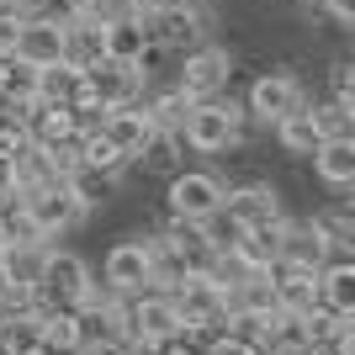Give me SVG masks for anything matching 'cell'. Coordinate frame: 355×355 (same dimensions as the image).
Wrapping results in <instances>:
<instances>
[{
    "label": "cell",
    "instance_id": "1",
    "mask_svg": "<svg viewBox=\"0 0 355 355\" xmlns=\"http://www.w3.org/2000/svg\"><path fill=\"white\" fill-rule=\"evenodd\" d=\"M175 308L186 318V334L202 345L223 340L228 334V318H234V292L218 282V276H191L186 286H175Z\"/></svg>",
    "mask_w": 355,
    "mask_h": 355
},
{
    "label": "cell",
    "instance_id": "2",
    "mask_svg": "<svg viewBox=\"0 0 355 355\" xmlns=\"http://www.w3.org/2000/svg\"><path fill=\"white\" fill-rule=\"evenodd\" d=\"M96 276H90L85 266V254H74V250H53V260H48V276L37 282V308L48 313H80L96 297Z\"/></svg>",
    "mask_w": 355,
    "mask_h": 355
},
{
    "label": "cell",
    "instance_id": "3",
    "mask_svg": "<svg viewBox=\"0 0 355 355\" xmlns=\"http://www.w3.org/2000/svg\"><path fill=\"white\" fill-rule=\"evenodd\" d=\"M244 122H250V106L228 101V96H212V101H196L191 122H186V148L196 154H223L244 138Z\"/></svg>",
    "mask_w": 355,
    "mask_h": 355
},
{
    "label": "cell",
    "instance_id": "4",
    "mask_svg": "<svg viewBox=\"0 0 355 355\" xmlns=\"http://www.w3.org/2000/svg\"><path fill=\"white\" fill-rule=\"evenodd\" d=\"M90 128H101V117L112 112V106H133V101H144V64H133V59H112L106 53L101 64H90Z\"/></svg>",
    "mask_w": 355,
    "mask_h": 355
},
{
    "label": "cell",
    "instance_id": "5",
    "mask_svg": "<svg viewBox=\"0 0 355 355\" xmlns=\"http://www.w3.org/2000/svg\"><path fill=\"white\" fill-rule=\"evenodd\" d=\"M170 218H186V223H218L223 207H228V186H223L212 170H180L170 175Z\"/></svg>",
    "mask_w": 355,
    "mask_h": 355
},
{
    "label": "cell",
    "instance_id": "6",
    "mask_svg": "<svg viewBox=\"0 0 355 355\" xmlns=\"http://www.w3.org/2000/svg\"><path fill=\"white\" fill-rule=\"evenodd\" d=\"M244 106H250V122L282 128V122L292 117V112H302V106H313V101H308V90H302V80H297V74L270 69V74H260V80L250 85Z\"/></svg>",
    "mask_w": 355,
    "mask_h": 355
},
{
    "label": "cell",
    "instance_id": "7",
    "mask_svg": "<svg viewBox=\"0 0 355 355\" xmlns=\"http://www.w3.org/2000/svg\"><path fill=\"white\" fill-rule=\"evenodd\" d=\"M21 196H27L32 218H37V228H43L48 239L69 234V228H80V223L90 218V202L74 180H53V186H37V191H21Z\"/></svg>",
    "mask_w": 355,
    "mask_h": 355
},
{
    "label": "cell",
    "instance_id": "8",
    "mask_svg": "<svg viewBox=\"0 0 355 355\" xmlns=\"http://www.w3.org/2000/svg\"><path fill=\"white\" fill-rule=\"evenodd\" d=\"M101 286H112L117 297H138L154 286V250H148V239H122V244L106 250Z\"/></svg>",
    "mask_w": 355,
    "mask_h": 355
},
{
    "label": "cell",
    "instance_id": "9",
    "mask_svg": "<svg viewBox=\"0 0 355 355\" xmlns=\"http://www.w3.org/2000/svg\"><path fill=\"white\" fill-rule=\"evenodd\" d=\"M16 53L21 59H32L37 69H48V64H64V53H69V21H64L59 11H32L21 27H16Z\"/></svg>",
    "mask_w": 355,
    "mask_h": 355
},
{
    "label": "cell",
    "instance_id": "10",
    "mask_svg": "<svg viewBox=\"0 0 355 355\" xmlns=\"http://www.w3.org/2000/svg\"><path fill=\"white\" fill-rule=\"evenodd\" d=\"M128 318H133V345H154V340H170V334H186L175 292H159V286L128 297Z\"/></svg>",
    "mask_w": 355,
    "mask_h": 355
},
{
    "label": "cell",
    "instance_id": "11",
    "mask_svg": "<svg viewBox=\"0 0 355 355\" xmlns=\"http://www.w3.org/2000/svg\"><path fill=\"white\" fill-rule=\"evenodd\" d=\"M228 80H234V59H228V48L218 43H202L186 53V64H180L175 85L186 90V96H196V101H212V96H223L228 90Z\"/></svg>",
    "mask_w": 355,
    "mask_h": 355
},
{
    "label": "cell",
    "instance_id": "12",
    "mask_svg": "<svg viewBox=\"0 0 355 355\" xmlns=\"http://www.w3.org/2000/svg\"><path fill=\"white\" fill-rule=\"evenodd\" d=\"M80 329H85V345H122V340H133L128 297H117L112 286H96V297L80 308Z\"/></svg>",
    "mask_w": 355,
    "mask_h": 355
},
{
    "label": "cell",
    "instance_id": "13",
    "mask_svg": "<svg viewBox=\"0 0 355 355\" xmlns=\"http://www.w3.org/2000/svg\"><path fill=\"white\" fill-rule=\"evenodd\" d=\"M270 286H276V302H282L286 313H313V308H324V270H318V266L276 260V266H270Z\"/></svg>",
    "mask_w": 355,
    "mask_h": 355
},
{
    "label": "cell",
    "instance_id": "14",
    "mask_svg": "<svg viewBox=\"0 0 355 355\" xmlns=\"http://www.w3.org/2000/svg\"><path fill=\"white\" fill-rule=\"evenodd\" d=\"M164 239L175 244V254L191 266V276H212L223 260V239L212 223H186V218H170V228H164Z\"/></svg>",
    "mask_w": 355,
    "mask_h": 355
},
{
    "label": "cell",
    "instance_id": "15",
    "mask_svg": "<svg viewBox=\"0 0 355 355\" xmlns=\"http://www.w3.org/2000/svg\"><path fill=\"white\" fill-rule=\"evenodd\" d=\"M223 218L234 223V228H266V223H282V191L270 186V180H250V186H234L228 191V207Z\"/></svg>",
    "mask_w": 355,
    "mask_h": 355
},
{
    "label": "cell",
    "instance_id": "16",
    "mask_svg": "<svg viewBox=\"0 0 355 355\" xmlns=\"http://www.w3.org/2000/svg\"><path fill=\"white\" fill-rule=\"evenodd\" d=\"M101 133L112 138V144L128 154V159H138L148 144H154V133H159V122H154V112H148V101H133V106H112L101 117Z\"/></svg>",
    "mask_w": 355,
    "mask_h": 355
},
{
    "label": "cell",
    "instance_id": "17",
    "mask_svg": "<svg viewBox=\"0 0 355 355\" xmlns=\"http://www.w3.org/2000/svg\"><path fill=\"white\" fill-rule=\"evenodd\" d=\"M334 239H329V228L318 218H286L282 228V260H297V266H318L324 270L329 260H334Z\"/></svg>",
    "mask_w": 355,
    "mask_h": 355
},
{
    "label": "cell",
    "instance_id": "18",
    "mask_svg": "<svg viewBox=\"0 0 355 355\" xmlns=\"http://www.w3.org/2000/svg\"><path fill=\"white\" fill-rule=\"evenodd\" d=\"M148 32H154V48L159 53H191V48H202V11L196 6H180V11H159L148 16Z\"/></svg>",
    "mask_w": 355,
    "mask_h": 355
},
{
    "label": "cell",
    "instance_id": "19",
    "mask_svg": "<svg viewBox=\"0 0 355 355\" xmlns=\"http://www.w3.org/2000/svg\"><path fill=\"white\" fill-rule=\"evenodd\" d=\"M48 260H53V239H11L0 250V270L16 286H37L48 276Z\"/></svg>",
    "mask_w": 355,
    "mask_h": 355
},
{
    "label": "cell",
    "instance_id": "20",
    "mask_svg": "<svg viewBox=\"0 0 355 355\" xmlns=\"http://www.w3.org/2000/svg\"><path fill=\"white\" fill-rule=\"evenodd\" d=\"M37 90H43V69L32 59H21L16 48H0V112L21 106V101H37Z\"/></svg>",
    "mask_w": 355,
    "mask_h": 355
},
{
    "label": "cell",
    "instance_id": "21",
    "mask_svg": "<svg viewBox=\"0 0 355 355\" xmlns=\"http://www.w3.org/2000/svg\"><path fill=\"white\" fill-rule=\"evenodd\" d=\"M43 334H48V308L6 313L0 318V355H43Z\"/></svg>",
    "mask_w": 355,
    "mask_h": 355
},
{
    "label": "cell",
    "instance_id": "22",
    "mask_svg": "<svg viewBox=\"0 0 355 355\" xmlns=\"http://www.w3.org/2000/svg\"><path fill=\"white\" fill-rule=\"evenodd\" d=\"M43 101H64V106H80V112H90V74L80 69V64H48L43 69V90H37Z\"/></svg>",
    "mask_w": 355,
    "mask_h": 355
},
{
    "label": "cell",
    "instance_id": "23",
    "mask_svg": "<svg viewBox=\"0 0 355 355\" xmlns=\"http://www.w3.org/2000/svg\"><path fill=\"white\" fill-rule=\"evenodd\" d=\"M313 175L334 191H355V138H329L313 154Z\"/></svg>",
    "mask_w": 355,
    "mask_h": 355
},
{
    "label": "cell",
    "instance_id": "24",
    "mask_svg": "<svg viewBox=\"0 0 355 355\" xmlns=\"http://www.w3.org/2000/svg\"><path fill=\"white\" fill-rule=\"evenodd\" d=\"M106 53H112V59H133V64H144L148 53H159V48H154V32H148V16L112 21V27H106Z\"/></svg>",
    "mask_w": 355,
    "mask_h": 355
},
{
    "label": "cell",
    "instance_id": "25",
    "mask_svg": "<svg viewBox=\"0 0 355 355\" xmlns=\"http://www.w3.org/2000/svg\"><path fill=\"white\" fill-rule=\"evenodd\" d=\"M276 144H282L286 154H297V159H313L329 138H324V128H318V117H313V106H302V112H292V117L276 128Z\"/></svg>",
    "mask_w": 355,
    "mask_h": 355
},
{
    "label": "cell",
    "instance_id": "26",
    "mask_svg": "<svg viewBox=\"0 0 355 355\" xmlns=\"http://www.w3.org/2000/svg\"><path fill=\"white\" fill-rule=\"evenodd\" d=\"M69 21V53L64 59L80 64V69H90V64L106 59V27L96 21V16H64Z\"/></svg>",
    "mask_w": 355,
    "mask_h": 355
},
{
    "label": "cell",
    "instance_id": "27",
    "mask_svg": "<svg viewBox=\"0 0 355 355\" xmlns=\"http://www.w3.org/2000/svg\"><path fill=\"white\" fill-rule=\"evenodd\" d=\"M324 308L355 318V254H340L324 266Z\"/></svg>",
    "mask_w": 355,
    "mask_h": 355
},
{
    "label": "cell",
    "instance_id": "28",
    "mask_svg": "<svg viewBox=\"0 0 355 355\" xmlns=\"http://www.w3.org/2000/svg\"><path fill=\"white\" fill-rule=\"evenodd\" d=\"M80 159H85L80 170H101V175H112V180H117L122 170H128V154H122V148L112 144V138H106L101 128H90V133L80 138Z\"/></svg>",
    "mask_w": 355,
    "mask_h": 355
},
{
    "label": "cell",
    "instance_id": "29",
    "mask_svg": "<svg viewBox=\"0 0 355 355\" xmlns=\"http://www.w3.org/2000/svg\"><path fill=\"white\" fill-rule=\"evenodd\" d=\"M148 250H154V286H159V292H175V286L191 282V266L175 254V244L164 234H148Z\"/></svg>",
    "mask_w": 355,
    "mask_h": 355
},
{
    "label": "cell",
    "instance_id": "30",
    "mask_svg": "<svg viewBox=\"0 0 355 355\" xmlns=\"http://www.w3.org/2000/svg\"><path fill=\"white\" fill-rule=\"evenodd\" d=\"M148 112H154L159 128L186 133V122H191V112H196V96H186L180 85H170V90H159V96H148Z\"/></svg>",
    "mask_w": 355,
    "mask_h": 355
},
{
    "label": "cell",
    "instance_id": "31",
    "mask_svg": "<svg viewBox=\"0 0 355 355\" xmlns=\"http://www.w3.org/2000/svg\"><path fill=\"white\" fill-rule=\"evenodd\" d=\"M180 148H186V133L159 128V133H154V144L138 154V164H144V170H159V175H180Z\"/></svg>",
    "mask_w": 355,
    "mask_h": 355
},
{
    "label": "cell",
    "instance_id": "32",
    "mask_svg": "<svg viewBox=\"0 0 355 355\" xmlns=\"http://www.w3.org/2000/svg\"><path fill=\"white\" fill-rule=\"evenodd\" d=\"M318 223L329 228V239L340 244V250H350L355 254V196H340L329 212H318Z\"/></svg>",
    "mask_w": 355,
    "mask_h": 355
},
{
    "label": "cell",
    "instance_id": "33",
    "mask_svg": "<svg viewBox=\"0 0 355 355\" xmlns=\"http://www.w3.org/2000/svg\"><path fill=\"white\" fill-rule=\"evenodd\" d=\"M313 117H318L324 138H355V112L340 101V96H329V101H313Z\"/></svg>",
    "mask_w": 355,
    "mask_h": 355
},
{
    "label": "cell",
    "instance_id": "34",
    "mask_svg": "<svg viewBox=\"0 0 355 355\" xmlns=\"http://www.w3.org/2000/svg\"><path fill=\"white\" fill-rule=\"evenodd\" d=\"M90 16H96L101 27H112V21H128V16H144V6H138V0H96V6H90Z\"/></svg>",
    "mask_w": 355,
    "mask_h": 355
},
{
    "label": "cell",
    "instance_id": "35",
    "mask_svg": "<svg viewBox=\"0 0 355 355\" xmlns=\"http://www.w3.org/2000/svg\"><path fill=\"white\" fill-rule=\"evenodd\" d=\"M202 355H266V345H254V340H239V334H223V340L202 345Z\"/></svg>",
    "mask_w": 355,
    "mask_h": 355
},
{
    "label": "cell",
    "instance_id": "36",
    "mask_svg": "<svg viewBox=\"0 0 355 355\" xmlns=\"http://www.w3.org/2000/svg\"><path fill=\"white\" fill-rule=\"evenodd\" d=\"M334 96H340V101H345V106L355 112V59L334 69Z\"/></svg>",
    "mask_w": 355,
    "mask_h": 355
},
{
    "label": "cell",
    "instance_id": "37",
    "mask_svg": "<svg viewBox=\"0 0 355 355\" xmlns=\"http://www.w3.org/2000/svg\"><path fill=\"white\" fill-rule=\"evenodd\" d=\"M16 191H21V170H16L11 154H0V202H6V196H16Z\"/></svg>",
    "mask_w": 355,
    "mask_h": 355
},
{
    "label": "cell",
    "instance_id": "38",
    "mask_svg": "<svg viewBox=\"0 0 355 355\" xmlns=\"http://www.w3.org/2000/svg\"><path fill=\"white\" fill-rule=\"evenodd\" d=\"M324 11L340 21V27H350L355 32V0H324Z\"/></svg>",
    "mask_w": 355,
    "mask_h": 355
},
{
    "label": "cell",
    "instance_id": "39",
    "mask_svg": "<svg viewBox=\"0 0 355 355\" xmlns=\"http://www.w3.org/2000/svg\"><path fill=\"white\" fill-rule=\"evenodd\" d=\"M144 16H159V11H180V6H196V0H138Z\"/></svg>",
    "mask_w": 355,
    "mask_h": 355
},
{
    "label": "cell",
    "instance_id": "40",
    "mask_svg": "<svg viewBox=\"0 0 355 355\" xmlns=\"http://www.w3.org/2000/svg\"><path fill=\"white\" fill-rule=\"evenodd\" d=\"M90 6H96V0H53L59 16H90Z\"/></svg>",
    "mask_w": 355,
    "mask_h": 355
},
{
    "label": "cell",
    "instance_id": "41",
    "mask_svg": "<svg viewBox=\"0 0 355 355\" xmlns=\"http://www.w3.org/2000/svg\"><path fill=\"white\" fill-rule=\"evenodd\" d=\"M80 355H133V340H122V345H85Z\"/></svg>",
    "mask_w": 355,
    "mask_h": 355
},
{
    "label": "cell",
    "instance_id": "42",
    "mask_svg": "<svg viewBox=\"0 0 355 355\" xmlns=\"http://www.w3.org/2000/svg\"><path fill=\"white\" fill-rule=\"evenodd\" d=\"M6 244H11V234H6V218H0V250H6Z\"/></svg>",
    "mask_w": 355,
    "mask_h": 355
}]
</instances>
